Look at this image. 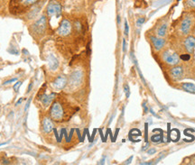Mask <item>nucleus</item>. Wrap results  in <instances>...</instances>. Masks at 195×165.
Here are the masks:
<instances>
[{
    "label": "nucleus",
    "instance_id": "obj_19",
    "mask_svg": "<svg viewBox=\"0 0 195 165\" xmlns=\"http://www.w3.org/2000/svg\"><path fill=\"white\" fill-rule=\"evenodd\" d=\"M22 83H23L22 81H17V82H16V83L14 85L13 88H14V90L15 92H17V91H18V88L22 85Z\"/></svg>",
    "mask_w": 195,
    "mask_h": 165
},
{
    "label": "nucleus",
    "instance_id": "obj_31",
    "mask_svg": "<svg viewBox=\"0 0 195 165\" xmlns=\"http://www.w3.org/2000/svg\"><path fill=\"white\" fill-rule=\"evenodd\" d=\"M22 100H23V98H20V99L15 103V106H18L19 104H21V102H22Z\"/></svg>",
    "mask_w": 195,
    "mask_h": 165
},
{
    "label": "nucleus",
    "instance_id": "obj_10",
    "mask_svg": "<svg viewBox=\"0 0 195 165\" xmlns=\"http://www.w3.org/2000/svg\"><path fill=\"white\" fill-rule=\"evenodd\" d=\"M55 97H56V94H55V93H51L50 95H48V94H46V93L44 92V90H43V92L42 93V95H41V97H40V100H41L42 104H43L44 107H48V106L52 105V103H53V101L54 100Z\"/></svg>",
    "mask_w": 195,
    "mask_h": 165
},
{
    "label": "nucleus",
    "instance_id": "obj_29",
    "mask_svg": "<svg viewBox=\"0 0 195 165\" xmlns=\"http://www.w3.org/2000/svg\"><path fill=\"white\" fill-rule=\"evenodd\" d=\"M32 83L31 82L30 85H29V87H28V89H27V92H30V91H31V89H32Z\"/></svg>",
    "mask_w": 195,
    "mask_h": 165
},
{
    "label": "nucleus",
    "instance_id": "obj_17",
    "mask_svg": "<svg viewBox=\"0 0 195 165\" xmlns=\"http://www.w3.org/2000/svg\"><path fill=\"white\" fill-rule=\"evenodd\" d=\"M167 28H168V24H162L159 29L157 30V35L159 37H164L166 35V32H167Z\"/></svg>",
    "mask_w": 195,
    "mask_h": 165
},
{
    "label": "nucleus",
    "instance_id": "obj_24",
    "mask_svg": "<svg viewBox=\"0 0 195 165\" xmlns=\"http://www.w3.org/2000/svg\"><path fill=\"white\" fill-rule=\"evenodd\" d=\"M16 79V78H14V79H9V80H6V81H5L4 83H3V85H7V84H10V83H12V82H14Z\"/></svg>",
    "mask_w": 195,
    "mask_h": 165
},
{
    "label": "nucleus",
    "instance_id": "obj_8",
    "mask_svg": "<svg viewBox=\"0 0 195 165\" xmlns=\"http://www.w3.org/2000/svg\"><path fill=\"white\" fill-rule=\"evenodd\" d=\"M53 87H54L55 89L61 90V89H63L65 87H66V85L68 84V79H67L66 76L60 75L53 80Z\"/></svg>",
    "mask_w": 195,
    "mask_h": 165
},
{
    "label": "nucleus",
    "instance_id": "obj_7",
    "mask_svg": "<svg viewBox=\"0 0 195 165\" xmlns=\"http://www.w3.org/2000/svg\"><path fill=\"white\" fill-rule=\"evenodd\" d=\"M162 60L169 65H177L180 61V57L178 56L177 53H170L168 52H165L162 54Z\"/></svg>",
    "mask_w": 195,
    "mask_h": 165
},
{
    "label": "nucleus",
    "instance_id": "obj_25",
    "mask_svg": "<svg viewBox=\"0 0 195 165\" xmlns=\"http://www.w3.org/2000/svg\"><path fill=\"white\" fill-rule=\"evenodd\" d=\"M190 58H191V57H190V55H189V54H184V55H182V56H181V59H182V60H183L184 61H189V60H190Z\"/></svg>",
    "mask_w": 195,
    "mask_h": 165
},
{
    "label": "nucleus",
    "instance_id": "obj_20",
    "mask_svg": "<svg viewBox=\"0 0 195 165\" xmlns=\"http://www.w3.org/2000/svg\"><path fill=\"white\" fill-rule=\"evenodd\" d=\"M144 21H145V19H144V17H140V18L137 19V21H136V24H137L138 26H140V25H142V24L144 23Z\"/></svg>",
    "mask_w": 195,
    "mask_h": 165
},
{
    "label": "nucleus",
    "instance_id": "obj_26",
    "mask_svg": "<svg viewBox=\"0 0 195 165\" xmlns=\"http://www.w3.org/2000/svg\"><path fill=\"white\" fill-rule=\"evenodd\" d=\"M155 152H156V150L155 149V148H151L147 153H148V154H154V153H155Z\"/></svg>",
    "mask_w": 195,
    "mask_h": 165
},
{
    "label": "nucleus",
    "instance_id": "obj_2",
    "mask_svg": "<svg viewBox=\"0 0 195 165\" xmlns=\"http://www.w3.org/2000/svg\"><path fill=\"white\" fill-rule=\"evenodd\" d=\"M50 117L56 122H62L66 117L65 108L60 101H54L50 108Z\"/></svg>",
    "mask_w": 195,
    "mask_h": 165
},
{
    "label": "nucleus",
    "instance_id": "obj_6",
    "mask_svg": "<svg viewBox=\"0 0 195 165\" xmlns=\"http://www.w3.org/2000/svg\"><path fill=\"white\" fill-rule=\"evenodd\" d=\"M83 79V73L79 70H76L74 71L69 79V85L71 87H77L79 86L81 82H82Z\"/></svg>",
    "mask_w": 195,
    "mask_h": 165
},
{
    "label": "nucleus",
    "instance_id": "obj_15",
    "mask_svg": "<svg viewBox=\"0 0 195 165\" xmlns=\"http://www.w3.org/2000/svg\"><path fill=\"white\" fill-rule=\"evenodd\" d=\"M151 42L154 45V48L155 49V51H160L162 49V47L165 44V40L162 38H158V37H155L152 36L151 37Z\"/></svg>",
    "mask_w": 195,
    "mask_h": 165
},
{
    "label": "nucleus",
    "instance_id": "obj_16",
    "mask_svg": "<svg viewBox=\"0 0 195 165\" xmlns=\"http://www.w3.org/2000/svg\"><path fill=\"white\" fill-rule=\"evenodd\" d=\"M182 88L186 92L195 94V85L192 84V83H183L182 84Z\"/></svg>",
    "mask_w": 195,
    "mask_h": 165
},
{
    "label": "nucleus",
    "instance_id": "obj_22",
    "mask_svg": "<svg viewBox=\"0 0 195 165\" xmlns=\"http://www.w3.org/2000/svg\"><path fill=\"white\" fill-rule=\"evenodd\" d=\"M152 141H154L155 143H157V142L161 141V137H160V135H154V136H152Z\"/></svg>",
    "mask_w": 195,
    "mask_h": 165
},
{
    "label": "nucleus",
    "instance_id": "obj_12",
    "mask_svg": "<svg viewBox=\"0 0 195 165\" xmlns=\"http://www.w3.org/2000/svg\"><path fill=\"white\" fill-rule=\"evenodd\" d=\"M191 24H192V20L190 16H186L185 18H183V20L182 21V24H181V32H183V35H186L189 34Z\"/></svg>",
    "mask_w": 195,
    "mask_h": 165
},
{
    "label": "nucleus",
    "instance_id": "obj_32",
    "mask_svg": "<svg viewBox=\"0 0 195 165\" xmlns=\"http://www.w3.org/2000/svg\"><path fill=\"white\" fill-rule=\"evenodd\" d=\"M194 34H195V30H194Z\"/></svg>",
    "mask_w": 195,
    "mask_h": 165
},
{
    "label": "nucleus",
    "instance_id": "obj_1",
    "mask_svg": "<svg viewBox=\"0 0 195 165\" xmlns=\"http://www.w3.org/2000/svg\"><path fill=\"white\" fill-rule=\"evenodd\" d=\"M39 0H11L10 1V13L17 14L24 13L26 9L35 6L38 3Z\"/></svg>",
    "mask_w": 195,
    "mask_h": 165
},
{
    "label": "nucleus",
    "instance_id": "obj_27",
    "mask_svg": "<svg viewBox=\"0 0 195 165\" xmlns=\"http://www.w3.org/2000/svg\"><path fill=\"white\" fill-rule=\"evenodd\" d=\"M31 100H32V98H29L28 102H27V103H26V105H25V111H26V110H27V108L29 107V105H30V103H31Z\"/></svg>",
    "mask_w": 195,
    "mask_h": 165
},
{
    "label": "nucleus",
    "instance_id": "obj_23",
    "mask_svg": "<svg viewBox=\"0 0 195 165\" xmlns=\"http://www.w3.org/2000/svg\"><path fill=\"white\" fill-rule=\"evenodd\" d=\"M128 31H129V27L127 24V21L125 20V35H128Z\"/></svg>",
    "mask_w": 195,
    "mask_h": 165
},
{
    "label": "nucleus",
    "instance_id": "obj_14",
    "mask_svg": "<svg viewBox=\"0 0 195 165\" xmlns=\"http://www.w3.org/2000/svg\"><path fill=\"white\" fill-rule=\"evenodd\" d=\"M184 47L187 53H192L195 49V38L193 36H188L184 41Z\"/></svg>",
    "mask_w": 195,
    "mask_h": 165
},
{
    "label": "nucleus",
    "instance_id": "obj_18",
    "mask_svg": "<svg viewBox=\"0 0 195 165\" xmlns=\"http://www.w3.org/2000/svg\"><path fill=\"white\" fill-rule=\"evenodd\" d=\"M185 5L188 8L193 9L195 8V0H186Z\"/></svg>",
    "mask_w": 195,
    "mask_h": 165
},
{
    "label": "nucleus",
    "instance_id": "obj_28",
    "mask_svg": "<svg viewBox=\"0 0 195 165\" xmlns=\"http://www.w3.org/2000/svg\"><path fill=\"white\" fill-rule=\"evenodd\" d=\"M132 159H133V156H131V157H130V158H129L127 161H125V164H129V163H130V161H132Z\"/></svg>",
    "mask_w": 195,
    "mask_h": 165
},
{
    "label": "nucleus",
    "instance_id": "obj_21",
    "mask_svg": "<svg viewBox=\"0 0 195 165\" xmlns=\"http://www.w3.org/2000/svg\"><path fill=\"white\" fill-rule=\"evenodd\" d=\"M124 91H125V93H126V97H129V87H128L127 84H126V85L124 86Z\"/></svg>",
    "mask_w": 195,
    "mask_h": 165
},
{
    "label": "nucleus",
    "instance_id": "obj_9",
    "mask_svg": "<svg viewBox=\"0 0 195 165\" xmlns=\"http://www.w3.org/2000/svg\"><path fill=\"white\" fill-rule=\"evenodd\" d=\"M169 75L171 76L172 79L175 80L181 79L183 76V68L182 66H174V67H173L170 70Z\"/></svg>",
    "mask_w": 195,
    "mask_h": 165
},
{
    "label": "nucleus",
    "instance_id": "obj_3",
    "mask_svg": "<svg viewBox=\"0 0 195 165\" xmlns=\"http://www.w3.org/2000/svg\"><path fill=\"white\" fill-rule=\"evenodd\" d=\"M46 27H47L46 15H42L38 20H36L34 24H32L30 31L35 37L42 36L46 31Z\"/></svg>",
    "mask_w": 195,
    "mask_h": 165
},
{
    "label": "nucleus",
    "instance_id": "obj_5",
    "mask_svg": "<svg viewBox=\"0 0 195 165\" xmlns=\"http://www.w3.org/2000/svg\"><path fill=\"white\" fill-rule=\"evenodd\" d=\"M72 31V24L67 18H63L59 25V28L57 30L58 35L61 37H66L71 35Z\"/></svg>",
    "mask_w": 195,
    "mask_h": 165
},
{
    "label": "nucleus",
    "instance_id": "obj_13",
    "mask_svg": "<svg viewBox=\"0 0 195 165\" xmlns=\"http://www.w3.org/2000/svg\"><path fill=\"white\" fill-rule=\"evenodd\" d=\"M47 61H48V66H49V69L51 71H56L59 68V61L58 59L54 56V54L50 53L47 56Z\"/></svg>",
    "mask_w": 195,
    "mask_h": 165
},
{
    "label": "nucleus",
    "instance_id": "obj_30",
    "mask_svg": "<svg viewBox=\"0 0 195 165\" xmlns=\"http://www.w3.org/2000/svg\"><path fill=\"white\" fill-rule=\"evenodd\" d=\"M126 51V40H123V52Z\"/></svg>",
    "mask_w": 195,
    "mask_h": 165
},
{
    "label": "nucleus",
    "instance_id": "obj_4",
    "mask_svg": "<svg viewBox=\"0 0 195 165\" xmlns=\"http://www.w3.org/2000/svg\"><path fill=\"white\" fill-rule=\"evenodd\" d=\"M62 12L61 4L56 0H51L46 7V14L49 18L56 17L59 18Z\"/></svg>",
    "mask_w": 195,
    "mask_h": 165
},
{
    "label": "nucleus",
    "instance_id": "obj_11",
    "mask_svg": "<svg viewBox=\"0 0 195 165\" xmlns=\"http://www.w3.org/2000/svg\"><path fill=\"white\" fill-rule=\"evenodd\" d=\"M43 132L44 134H51L53 130V123L52 122L51 117H44L42 122Z\"/></svg>",
    "mask_w": 195,
    "mask_h": 165
}]
</instances>
